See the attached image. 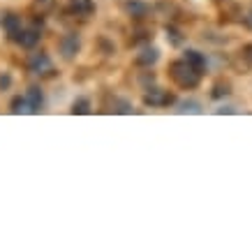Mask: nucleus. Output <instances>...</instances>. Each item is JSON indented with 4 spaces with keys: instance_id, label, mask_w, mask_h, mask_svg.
<instances>
[{
    "instance_id": "nucleus-1",
    "label": "nucleus",
    "mask_w": 252,
    "mask_h": 252,
    "mask_svg": "<svg viewBox=\"0 0 252 252\" xmlns=\"http://www.w3.org/2000/svg\"><path fill=\"white\" fill-rule=\"evenodd\" d=\"M169 77L174 79L181 88L190 91V88H197L199 81H201V69H197L183 58V61H174L169 65Z\"/></svg>"
},
{
    "instance_id": "nucleus-2",
    "label": "nucleus",
    "mask_w": 252,
    "mask_h": 252,
    "mask_svg": "<svg viewBox=\"0 0 252 252\" xmlns=\"http://www.w3.org/2000/svg\"><path fill=\"white\" fill-rule=\"evenodd\" d=\"M176 102V95L162 88H148L144 95V104L146 107H169Z\"/></svg>"
},
{
    "instance_id": "nucleus-3",
    "label": "nucleus",
    "mask_w": 252,
    "mask_h": 252,
    "mask_svg": "<svg viewBox=\"0 0 252 252\" xmlns=\"http://www.w3.org/2000/svg\"><path fill=\"white\" fill-rule=\"evenodd\" d=\"M28 69H31L32 74H51L54 72V63L49 58V54H31L28 56Z\"/></svg>"
},
{
    "instance_id": "nucleus-4",
    "label": "nucleus",
    "mask_w": 252,
    "mask_h": 252,
    "mask_svg": "<svg viewBox=\"0 0 252 252\" xmlns=\"http://www.w3.org/2000/svg\"><path fill=\"white\" fill-rule=\"evenodd\" d=\"M79 46H81V39H79L77 32H67V35H63L61 42H58V49H61L63 58H67V61H72V58L77 56Z\"/></svg>"
},
{
    "instance_id": "nucleus-5",
    "label": "nucleus",
    "mask_w": 252,
    "mask_h": 252,
    "mask_svg": "<svg viewBox=\"0 0 252 252\" xmlns=\"http://www.w3.org/2000/svg\"><path fill=\"white\" fill-rule=\"evenodd\" d=\"M123 7H125V12H127L132 19H137V21H141V19H146V16L151 14V5L144 2V0H125Z\"/></svg>"
},
{
    "instance_id": "nucleus-6",
    "label": "nucleus",
    "mask_w": 252,
    "mask_h": 252,
    "mask_svg": "<svg viewBox=\"0 0 252 252\" xmlns=\"http://www.w3.org/2000/svg\"><path fill=\"white\" fill-rule=\"evenodd\" d=\"M2 31L7 32L9 39H14L21 35V16L14 14V12H7V14L2 16Z\"/></svg>"
},
{
    "instance_id": "nucleus-7",
    "label": "nucleus",
    "mask_w": 252,
    "mask_h": 252,
    "mask_svg": "<svg viewBox=\"0 0 252 252\" xmlns=\"http://www.w3.org/2000/svg\"><path fill=\"white\" fill-rule=\"evenodd\" d=\"M158 58H160V51H158L155 46H146V49H141V51L137 54L134 63H137L139 67H151V65L158 63Z\"/></svg>"
},
{
    "instance_id": "nucleus-8",
    "label": "nucleus",
    "mask_w": 252,
    "mask_h": 252,
    "mask_svg": "<svg viewBox=\"0 0 252 252\" xmlns=\"http://www.w3.org/2000/svg\"><path fill=\"white\" fill-rule=\"evenodd\" d=\"M69 12L77 16H91L95 12V0H67Z\"/></svg>"
},
{
    "instance_id": "nucleus-9",
    "label": "nucleus",
    "mask_w": 252,
    "mask_h": 252,
    "mask_svg": "<svg viewBox=\"0 0 252 252\" xmlns=\"http://www.w3.org/2000/svg\"><path fill=\"white\" fill-rule=\"evenodd\" d=\"M39 37H42V35H39L37 28H28V31H21V35L16 37V42H19L23 49H35Z\"/></svg>"
},
{
    "instance_id": "nucleus-10",
    "label": "nucleus",
    "mask_w": 252,
    "mask_h": 252,
    "mask_svg": "<svg viewBox=\"0 0 252 252\" xmlns=\"http://www.w3.org/2000/svg\"><path fill=\"white\" fill-rule=\"evenodd\" d=\"M26 97H28V104H31V114H37L42 104H44V95L39 91V86H31L28 93H26Z\"/></svg>"
},
{
    "instance_id": "nucleus-11",
    "label": "nucleus",
    "mask_w": 252,
    "mask_h": 252,
    "mask_svg": "<svg viewBox=\"0 0 252 252\" xmlns=\"http://www.w3.org/2000/svg\"><path fill=\"white\" fill-rule=\"evenodd\" d=\"M185 61L190 63V65H194L197 69L206 67V56L199 54V51H194V49H188V51H185Z\"/></svg>"
},
{
    "instance_id": "nucleus-12",
    "label": "nucleus",
    "mask_w": 252,
    "mask_h": 252,
    "mask_svg": "<svg viewBox=\"0 0 252 252\" xmlns=\"http://www.w3.org/2000/svg\"><path fill=\"white\" fill-rule=\"evenodd\" d=\"M12 114H31V104H28V97H21V95H16L12 99Z\"/></svg>"
},
{
    "instance_id": "nucleus-13",
    "label": "nucleus",
    "mask_w": 252,
    "mask_h": 252,
    "mask_svg": "<svg viewBox=\"0 0 252 252\" xmlns=\"http://www.w3.org/2000/svg\"><path fill=\"white\" fill-rule=\"evenodd\" d=\"M164 32H167V42L171 46H181V44H183V35H181V31H178L176 26H167V28H164Z\"/></svg>"
},
{
    "instance_id": "nucleus-14",
    "label": "nucleus",
    "mask_w": 252,
    "mask_h": 252,
    "mask_svg": "<svg viewBox=\"0 0 252 252\" xmlns=\"http://www.w3.org/2000/svg\"><path fill=\"white\" fill-rule=\"evenodd\" d=\"M178 111L181 114H201V104L194 102V99H185V102L178 104Z\"/></svg>"
},
{
    "instance_id": "nucleus-15",
    "label": "nucleus",
    "mask_w": 252,
    "mask_h": 252,
    "mask_svg": "<svg viewBox=\"0 0 252 252\" xmlns=\"http://www.w3.org/2000/svg\"><path fill=\"white\" fill-rule=\"evenodd\" d=\"M72 114H91V99H86V97L74 99V104H72Z\"/></svg>"
},
{
    "instance_id": "nucleus-16",
    "label": "nucleus",
    "mask_w": 252,
    "mask_h": 252,
    "mask_svg": "<svg viewBox=\"0 0 252 252\" xmlns=\"http://www.w3.org/2000/svg\"><path fill=\"white\" fill-rule=\"evenodd\" d=\"M114 111L116 114H132V104L127 99H114Z\"/></svg>"
},
{
    "instance_id": "nucleus-17",
    "label": "nucleus",
    "mask_w": 252,
    "mask_h": 252,
    "mask_svg": "<svg viewBox=\"0 0 252 252\" xmlns=\"http://www.w3.org/2000/svg\"><path fill=\"white\" fill-rule=\"evenodd\" d=\"M229 84H218L213 88V93H211V97L213 99H222V97H227V95H229Z\"/></svg>"
},
{
    "instance_id": "nucleus-18",
    "label": "nucleus",
    "mask_w": 252,
    "mask_h": 252,
    "mask_svg": "<svg viewBox=\"0 0 252 252\" xmlns=\"http://www.w3.org/2000/svg\"><path fill=\"white\" fill-rule=\"evenodd\" d=\"M51 5H54V0H35V2H32V9H35V12L39 9V14H44Z\"/></svg>"
},
{
    "instance_id": "nucleus-19",
    "label": "nucleus",
    "mask_w": 252,
    "mask_h": 252,
    "mask_svg": "<svg viewBox=\"0 0 252 252\" xmlns=\"http://www.w3.org/2000/svg\"><path fill=\"white\" fill-rule=\"evenodd\" d=\"M153 81H155V77H153V74H141V77H139V84L144 86L146 91H148V88L153 86Z\"/></svg>"
},
{
    "instance_id": "nucleus-20",
    "label": "nucleus",
    "mask_w": 252,
    "mask_h": 252,
    "mask_svg": "<svg viewBox=\"0 0 252 252\" xmlns=\"http://www.w3.org/2000/svg\"><path fill=\"white\" fill-rule=\"evenodd\" d=\"M12 86V77L9 74H0V91H7Z\"/></svg>"
},
{
    "instance_id": "nucleus-21",
    "label": "nucleus",
    "mask_w": 252,
    "mask_h": 252,
    "mask_svg": "<svg viewBox=\"0 0 252 252\" xmlns=\"http://www.w3.org/2000/svg\"><path fill=\"white\" fill-rule=\"evenodd\" d=\"M146 39H151V35H148L146 31H139V32H137V37L132 39V44H137V42H146Z\"/></svg>"
},
{
    "instance_id": "nucleus-22",
    "label": "nucleus",
    "mask_w": 252,
    "mask_h": 252,
    "mask_svg": "<svg viewBox=\"0 0 252 252\" xmlns=\"http://www.w3.org/2000/svg\"><path fill=\"white\" fill-rule=\"evenodd\" d=\"M218 114H236V109L234 107H220L218 109Z\"/></svg>"
},
{
    "instance_id": "nucleus-23",
    "label": "nucleus",
    "mask_w": 252,
    "mask_h": 252,
    "mask_svg": "<svg viewBox=\"0 0 252 252\" xmlns=\"http://www.w3.org/2000/svg\"><path fill=\"white\" fill-rule=\"evenodd\" d=\"M243 23L248 26V28H250V31H252V12H248V14L243 16Z\"/></svg>"
},
{
    "instance_id": "nucleus-24",
    "label": "nucleus",
    "mask_w": 252,
    "mask_h": 252,
    "mask_svg": "<svg viewBox=\"0 0 252 252\" xmlns=\"http://www.w3.org/2000/svg\"><path fill=\"white\" fill-rule=\"evenodd\" d=\"M245 61L252 65V46H248V49H245Z\"/></svg>"
}]
</instances>
